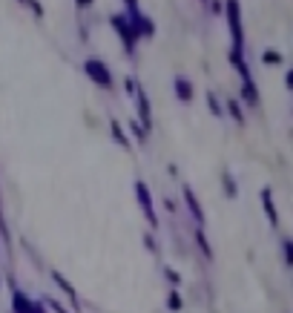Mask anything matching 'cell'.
<instances>
[{"instance_id":"1","label":"cell","mask_w":293,"mask_h":313,"mask_svg":"<svg viewBox=\"0 0 293 313\" xmlns=\"http://www.w3.org/2000/svg\"><path fill=\"white\" fill-rule=\"evenodd\" d=\"M224 17H227V26H230V35H233V52L242 55L245 52V35H242V6L239 0H224Z\"/></svg>"},{"instance_id":"2","label":"cell","mask_w":293,"mask_h":313,"mask_svg":"<svg viewBox=\"0 0 293 313\" xmlns=\"http://www.w3.org/2000/svg\"><path fill=\"white\" fill-rule=\"evenodd\" d=\"M83 72H86V78L98 86H104V89H112V69L106 66L104 60L98 58H86L83 60Z\"/></svg>"},{"instance_id":"3","label":"cell","mask_w":293,"mask_h":313,"mask_svg":"<svg viewBox=\"0 0 293 313\" xmlns=\"http://www.w3.org/2000/svg\"><path fill=\"white\" fill-rule=\"evenodd\" d=\"M127 23H129V29H132L135 40H138V37H153L155 35L153 17H150V14H144L141 9H127Z\"/></svg>"},{"instance_id":"4","label":"cell","mask_w":293,"mask_h":313,"mask_svg":"<svg viewBox=\"0 0 293 313\" xmlns=\"http://www.w3.org/2000/svg\"><path fill=\"white\" fill-rule=\"evenodd\" d=\"M109 26L118 32L121 43H124V52L132 55V52H135V35H132V29H129V23H127V14H112V17H109Z\"/></svg>"},{"instance_id":"5","label":"cell","mask_w":293,"mask_h":313,"mask_svg":"<svg viewBox=\"0 0 293 313\" xmlns=\"http://www.w3.org/2000/svg\"><path fill=\"white\" fill-rule=\"evenodd\" d=\"M135 196H138V204H141V213L147 216L150 227H158V216H155V204H153V196L144 181H135Z\"/></svg>"},{"instance_id":"6","label":"cell","mask_w":293,"mask_h":313,"mask_svg":"<svg viewBox=\"0 0 293 313\" xmlns=\"http://www.w3.org/2000/svg\"><path fill=\"white\" fill-rule=\"evenodd\" d=\"M132 98H135V112H138V124H141L144 129H147V132H150V129H153V109H150V98H147V92H144L141 86H138V92L132 95Z\"/></svg>"},{"instance_id":"7","label":"cell","mask_w":293,"mask_h":313,"mask_svg":"<svg viewBox=\"0 0 293 313\" xmlns=\"http://www.w3.org/2000/svg\"><path fill=\"white\" fill-rule=\"evenodd\" d=\"M173 86H176V98L181 101V104H190V101L196 98V86H193V81L184 78V75H178Z\"/></svg>"},{"instance_id":"8","label":"cell","mask_w":293,"mask_h":313,"mask_svg":"<svg viewBox=\"0 0 293 313\" xmlns=\"http://www.w3.org/2000/svg\"><path fill=\"white\" fill-rule=\"evenodd\" d=\"M181 193H184V201H187V210L193 213V219L199 221L201 227H204V210H201V204H199V198H196V193H193V187H181Z\"/></svg>"},{"instance_id":"9","label":"cell","mask_w":293,"mask_h":313,"mask_svg":"<svg viewBox=\"0 0 293 313\" xmlns=\"http://www.w3.org/2000/svg\"><path fill=\"white\" fill-rule=\"evenodd\" d=\"M262 207H265V216L270 219V227H279V213H276V204H273V190L270 187L262 190Z\"/></svg>"},{"instance_id":"10","label":"cell","mask_w":293,"mask_h":313,"mask_svg":"<svg viewBox=\"0 0 293 313\" xmlns=\"http://www.w3.org/2000/svg\"><path fill=\"white\" fill-rule=\"evenodd\" d=\"M52 279H55V285H58V288L63 290V293H66V299L72 302V308H75V311H81V299H78V293H75V288H72L69 282L63 279V273H58V270H55V273H52Z\"/></svg>"},{"instance_id":"11","label":"cell","mask_w":293,"mask_h":313,"mask_svg":"<svg viewBox=\"0 0 293 313\" xmlns=\"http://www.w3.org/2000/svg\"><path fill=\"white\" fill-rule=\"evenodd\" d=\"M109 132H112V141H115L118 147H124V150L132 147V141H129V135L124 132V127H121V121H118V118H109Z\"/></svg>"},{"instance_id":"12","label":"cell","mask_w":293,"mask_h":313,"mask_svg":"<svg viewBox=\"0 0 293 313\" xmlns=\"http://www.w3.org/2000/svg\"><path fill=\"white\" fill-rule=\"evenodd\" d=\"M12 308H14V313H32V299L26 296L23 290L14 288L12 290Z\"/></svg>"},{"instance_id":"13","label":"cell","mask_w":293,"mask_h":313,"mask_svg":"<svg viewBox=\"0 0 293 313\" xmlns=\"http://www.w3.org/2000/svg\"><path fill=\"white\" fill-rule=\"evenodd\" d=\"M239 98H242V101H247L250 106L259 104V92H256V83H253V78H245V81H242V92H239Z\"/></svg>"},{"instance_id":"14","label":"cell","mask_w":293,"mask_h":313,"mask_svg":"<svg viewBox=\"0 0 293 313\" xmlns=\"http://www.w3.org/2000/svg\"><path fill=\"white\" fill-rule=\"evenodd\" d=\"M262 63H265V66H282V63H285V55L276 52V49H265V52H262Z\"/></svg>"},{"instance_id":"15","label":"cell","mask_w":293,"mask_h":313,"mask_svg":"<svg viewBox=\"0 0 293 313\" xmlns=\"http://www.w3.org/2000/svg\"><path fill=\"white\" fill-rule=\"evenodd\" d=\"M227 112H230V118H233L236 124H245V112H242V104H239L236 98L227 101Z\"/></svg>"},{"instance_id":"16","label":"cell","mask_w":293,"mask_h":313,"mask_svg":"<svg viewBox=\"0 0 293 313\" xmlns=\"http://www.w3.org/2000/svg\"><path fill=\"white\" fill-rule=\"evenodd\" d=\"M230 60H233L236 72L242 75V81H245V78H250V69H247V63H245V58H242V55H236V52H230Z\"/></svg>"},{"instance_id":"17","label":"cell","mask_w":293,"mask_h":313,"mask_svg":"<svg viewBox=\"0 0 293 313\" xmlns=\"http://www.w3.org/2000/svg\"><path fill=\"white\" fill-rule=\"evenodd\" d=\"M167 308H170V311H173V313H176V311H181V308H184V299L178 296V290H170V293H167Z\"/></svg>"},{"instance_id":"18","label":"cell","mask_w":293,"mask_h":313,"mask_svg":"<svg viewBox=\"0 0 293 313\" xmlns=\"http://www.w3.org/2000/svg\"><path fill=\"white\" fill-rule=\"evenodd\" d=\"M17 3H23L26 9H32V14H35L37 20H43V6H40V0H17Z\"/></svg>"},{"instance_id":"19","label":"cell","mask_w":293,"mask_h":313,"mask_svg":"<svg viewBox=\"0 0 293 313\" xmlns=\"http://www.w3.org/2000/svg\"><path fill=\"white\" fill-rule=\"evenodd\" d=\"M207 106H210V112L216 118H222L224 115V106L219 104V98H216V92H207Z\"/></svg>"},{"instance_id":"20","label":"cell","mask_w":293,"mask_h":313,"mask_svg":"<svg viewBox=\"0 0 293 313\" xmlns=\"http://www.w3.org/2000/svg\"><path fill=\"white\" fill-rule=\"evenodd\" d=\"M222 184H224V193H227V198H236V181H233V175L230 173H224V178H222Z\"/></svg>"},{"instance_id":"21","label":"cell","mask_w":293,"mask_h":313,"mask_svg":"<svg viewBox=\"0 0 293 313\" xmlns=\"http://www.w3.org/2000/svg\"><path fill=\"white\" fill-rule=\"evenodd\" d=\"M129 129H132V135H135V138H138V141H141V144H144V141L150 138V132H147V129L141 127L138 121H129Z\"/></svg>"},{"instance_id":"22","label":"cell","mask_w":293,"mask_h":313,"mask_svg":"<svg viewBox=\"0 0 293 313\" xmlns=\"http://www.w3.org/2000/svg\"><path fill=\"white\" fill-rule=\"evenodd\" d=\"M282 253H285V265L291 267L293 265V242H291V239H285V242H282Z\"/></svg>"},{"instance_id":"23","label":"cell","mask_w":293,"mask_h":313,"mask_svg":"<svg viewBox=\"0 0 293 313\" xmlns=\"http://www.w3.org/2000/svg\"><path fill=\"white\" fill-rule=\"evenodd\" d=\"M196 242L201 244V253L207 256V259H213V250H210V242H207V239H204V233L201 230H196Z\"/></svg>"},{"instance_id":"24","label":"cell","mask_w":293,"mask_h":313,"mask_svg":"<svg viewBox=\"0 0 293 313\" xmlns=\"http://www.w3.org/2000/svg\"><path fill=\"white\" fill-rule=\"evenodd\" d=\"M124 89H127V95L132 98V95L138 92V81H135L132 75H127V78H124Z\"/></svg>"},{"instance_id":"25","label":"cell","mask_w":293,"mask_h":313,"mask_svg":"<svg viewBox=\"0 0 293 313\" xmlns=\"http://www.w3.org/2000/svg\"><path fill=\"white\" fill-rule=\"evenodd\" d=\"M43 305H46L49 311H55V313H69L63 305H60V302H55V299H43Z\"/></svg>"},{"instance_id":"26","label":"cell","mask_w":293,"mask_h":313,"mask_svg":"<svg viewBox=\"0 0 293 313\" xmlns=\"http://www.w3.org/2000/svg\"><path fill=\"white\" fill-rule=\"evenodd\" d=\"M164 273H167V282H170V285H181V273H178V270H173V267H167Z\"/></svg>"},{"instance_id":"27","label":"cell","mask_w":293,"mask_h":313,"mask_svg":"<svg viewBox=\"0 0 293 313\" xmlns=\"http://www.w3.org/2000/svg\"><path fill=\"white\" fill-rule=\"evenodd\" d=\"M0 236L9 242V227H6V219H3V210H0Z\"/></svg>"},{"instance_id":"28","label":"cell","mask_w":293,"mask_h":313,"mask_svg":"<svg viewBox=\"0 0 293 313\" xmlns=\"http://www.w3.org/2000/svg\"><path fill=\"white\" fill-rule=\"evenodd\" d=\"M32 313H49L46 305H43V299H40V302H32Z\"/></svg>"},{"instance_id":"29","label":"cell","mask_w":293,"mask_h":313,"mask_svg":"<svg viewBox=\"0 0 293 313\" xmlns=\"http://www.w3.org/2000/svg\"><path fill=\"white\" fill-rule=\"evenodd\" d=\"M210 9H213V12H216V14H222L224 3H222V0H210Z\"/></svg>"},{"instance_id":"30","label":"cell","mask_w":293,"mask_h":313,"mask_svg":"<svg viewBox=\"0 0 293 313\" xmlns=\"http://www.w3.org/2000/svg\"><path fill=\"white\" fill-rule=\"evenodd\" d=\"M144 244L150 247V253H155V250H158V247H155V242H153V236H147V239H144Z\"/></svg>"},{"instance_id":"31","label":"cell","mask_w":293,"mask_h":313,"mask_svg":"<svg viewBox=\"0 0 293 313\" xmlns=\"http://www.w3.org/2000/svg\"><path fill=\"white\" fill-rule=\"evenodd\" d=\"M285 86H288V89H293V72H288V75H285Z\"/></svg>"},{"instance_id":"32","label":"cell","mask_w":293,"mask_h":313,"mask_svg":"<svg viewBox=\"0 0 293 313\" xmlns=\"http://www.w3.org/2000/svg\"><path fill=\"white\" fill-rule=\"evenodd\" d=\"M75 3H78V6H81V9H86V6H92L95 0H75Z\"/></svg>"},{"instance_id":"33","label":"cell","mask_w":293,"mask_h":313,"mask_svg":"<svg viewBox=\"0 0 293 313\" xmlns=\"http://www.w3.org/2000/svg\"><path fill=\"white\" fill-rule=\"evenodd\" d=\"M127 3V9H138V0H124Z\"/></svg>"},{"instance_id":"34","label":"cell","mask_w":293,"mask_h":313,"mask_svg":"<svg viewBox=\"0 0 293 313\" xmlns=\"http://www.w3.org/2000/svg\"><path fill=\"white\" fill-rule=\"evenodd\" d=\"M201 3H207V0H201Z\"/></svg>"}]
</instances>
